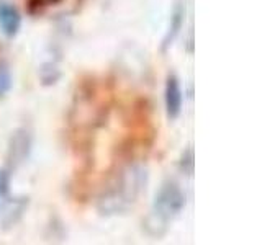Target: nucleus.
<instances>
[{
  "label": "nucleus",
  "instance_id": "nucleus-7",
  "mask_svg": "<svg viewBox=\"0 0 262 245\" xmlns=\"http://www.w3.org/2000/svg\"><path fill=\"white\" fill-rule=\"evenodd\" d=\"M8 185H10V178L5 170H0V196L8 191Z\"/></svg>",
  "mask_w": 262,
  "mask_h": 245
},
{
  "label": "nucleus",
  "instance_id": "nucleus-1",
  "mask_svg": "<svg viewBox=\"0 0 262 245\" xmlns=\"http://www.w3.org/2000/svg\"><path fill=\"white\" fill-rule=\"evenodd\" d=\"M147 183V170L141 163H129L121 168L108 186L98 196L97 208L102 214L112 216L128 211L144 191Z\"/></svg>",
  "mask_w": 262,
  "mask_h": 245
},
{
  "label": "nucleus",
  "instance_id": "nucleus-5",
  "mask_svg": "<svg viewBox=\"0 0 262 245\" xmlns=\"http://www.w3.org/2000/svg\"><path fill=\"white\" fill-rule=\"evenodd\" d=\"M30 134L25 129L16 131L15 136L12 137V144L10 149H8V162H10L12 167H16L18 163L25 160V157L28 155L30 151Z\"/></svg>",
  "mask_w": 262,
  "mask_h": 245
},
{
  "label": "nucleus",
  "instance_id": "nucleus-6",
  "mask_svg": "<svg viewBox=\"0 0 262 245\" xmlns=\"http://www.w3.org/2000/svg\"><path fill=\"white\" fill-rule=\"evenodd\" d=\"M12 87V76L7 64L0 61V98H2Z\"/></svg>",
  "mask_w": 262,
  "mask_h": 245
},
{
  "label": "nucleus",
  "instance_id": "nucleus-3",
  "mask_svg": "<svg viewBox=\"0 0 262 245\" xmlns=\"http://www.w3.org/2000/svg\"><path fill=\"white\" fill-rule=\"evenodd\" d=\"M20 13L18 10L12 5L5 2V0H0V30L5 36L12 38L15 36L20 30Z\"/></svg>",
  "mask_w": 262,
  "mask_h": 245
},
{
  "label": "nucleus",
  "instance_id": "nucleus-4",
  "mask_svg": "<svg viewBox=\"0 0 262 245\" xmlns=\"http://www.w3.org/2000/svg\"><path fill=\"white\" fill-rule=\"evenodd\" d=\"M166 110L170 119H176L182 110V88L174 76H169L166 84Z\"/></svg>",
  "mask_w": 262,
  "mask_h": 245
},
{
  "label": "nucleus",
  "instance_id": "nucleus-2",
  "mask_svg": "<svg viewBox=\"0 0 262 245\" xmlns=\"http://www.w3.org/2000/svg\"><path fill=\"white\" fill-rule=\"evenodd\" d=\"M185 206V193L177 182L169 180L156 193L149 216L146 217V229L152 235H161L167 229L169 223L180 214Z\"/></svg>",
  "mask_w": 262,
  "mask_h": 245
}]
</instances>
